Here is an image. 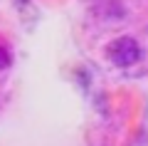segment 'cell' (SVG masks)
I'll return each instance as SVG.
<instances>
[{
  "instance_id": "1",
  "label": "cell",
  "mask_w": 148,
  "mask_h": 146,
  "mask_svg": "<svg viewBox=\"0 0 148 146\" xmlns=\"http://www.w3.org/2000/svg\"><path fill=\"white\" fill-rule=\"evenodd\" d=\"M106 55L109 60L116 67H133V64L141 60V45H138L133 37H116V40L111 42L106 47Z\"/></svg>"
},
{
  "instance_id": "2",
  "label": "cell",
  "mask_w": 148,
  "mask_h": 146,
  "mask_svg": "<svg viewBox=\"0 0 148 146\" xmlns=\"http://www.w3.org/2000/svg\"><path fill=\"white\" fill-rule=\"evenodd\" d=\"M12 64V57H10V50H5V47L0 45V72L3 69H8Z\"/></svg>"
}]
</instances>
